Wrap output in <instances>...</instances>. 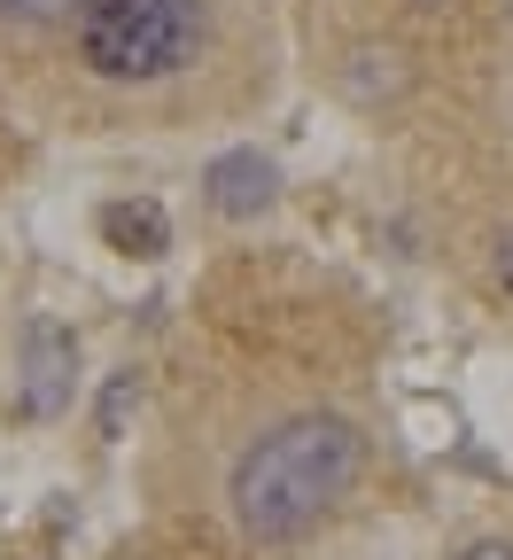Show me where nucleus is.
Here are the masks:
<instances>
[{
	"mask_svg": "<svg viewBox=\"0 0 513 560\" xmlns=\"http://www.w3.org/2000/svg\"><path fill=\"white\" fill-rule=\"evenodd\" d=\"M459 560H513V545H505V537H475Z\"/></svg>",
	"mask_w": 513,
	"mask_h": 560,
	"instance_id": "1a4fd4ad",
	"label": "nucleus"
},
{
	"mask_svg": "<svg viewBox=\"0 0 513 560\" xmlns=\"http://www.w3.org/2000/svg\"><path fill=\"white\" fill-rule=\"evenodd\" d=\"M202 202L218 210V219H265V210L280 202V172H272V156H257V149L210 156V172H202Z\"/></svg>",
	"mask_w": 513,
	"mask_h": 560,
	"instance_id": "20e7f679",
	"label": "nucleus"
},
{
	"mask_svg": "<svg viewBox=\"0 0 513 560\" xmlns=\"http://www.w3.org/2000/svg\"><path fill=\"white\" fill-rule=\"evenodd\" d=\"M125 560H132V552H125Z\"/></svg>",
	"mask_w": 513,
	"mask_h": 560,
	"instance_id": "f8f14e48",
	"label": "nucleus"
},
{
	"mask_svg": "<svg viewBox=\"0 0 513 560\" xmlns=\"http://www.w3.org/2000/svg\"><path fill=\"white\" fill-rule=\"evenodd\" d=\"M342 94L358 102V109H382V102H405L412 94V55L397 47V39H358L350 55H342Z\"/></svg>",
	"mask_w": 513,
	"mask_h": 560,
	"instance_id": "39448f33",
	"label": "nucleus"
},
{
	"mask_svg": "<svg viewBox=\"0 0 513 560\" xmlns=\"http://www.w3.org/2000/svg\"><path fill=\"white\" fill-rule=\"evenodd\" d=\"M132 412H140V374L125 366V374H109V382H102V412H94L109 444H117V436L132 429Z\"/></svg>",
	"mask_w": 513,
	"mask_h": 560,
	"instance_id": "0eeeda50",
	"label": "nucleus"
},
{
	"mask_svg": "<svg viewBox=\"0 0 513 560\" xmlns=\"http://www.w3.org/2000/svg\"><path fill=\"white\" fill-rule=\"evenodd\" d=\"M70 9V0H0V16H9V24H55ZM79 9H86V0H79Z\"/></svg>",
	"mask_w": 513,
	"mask_h": 560,
	"instance_id": "6e6552de",
	"label": "nucleus"
},
{
	"mask_svg": "<svg viewBox=\"0 0 513 560\" xmlns=\"http://www.w3.org/2000/svg\"><path fill=\"white\" fill-rule=\"evenodd\" d=\"M412 9H452V0H412Z\"/></svg>",
	"mask_w": 513,
	"mask_h": 560,
	"instance_id": "9b49d317",
	"label": "nucleus"
},
{
	"mask_svg": "<svg viewBox=\"0 0 513 560\" xmlns=\"http://www.w3.org/2000/svg\"><path fill=\"white\" fill-rule=\"evenodd\" d=\"M102 234H109V249H125V257H164L172 249V219L140 195V202H109L102 210Z\"/></svg>",
	"mask_w": 513,
	"mask_h": 560,
	"instance_id": "423d86ee",
	"label": "nucleus"
},
{
	"mask_svg": "<svg viewBox=\"0 0 513 560\" xmlns=\"http://www.w3.org/2000/svg\"><path fill=\"white\" fill-rule=\"evenodd\" d=\"M70 382H79V335L62 319H24V382H16V405L32 420H55L70 412Z\"/></svg>",
	"mask_w": 513,
	"mask_h": 560,
	"instance_id": "7ed1b4c3",
	"label": "nucleus"
},
{
	"mask_svg": "<svg viewBox=\"0 0 513 560\" xmlns=\"http://www.w3.org/2000/svg\"><path fill=\"white\" fill-rule=\"evenodd\" d=\"M202 47V0H86L79 9V55L94 79L149 86L187 70Z\"/></svg>",
	"mask_w": 513,
	"mask_h": 560,
	"instance_id": "f03ea898",
	"label": "nucleus"
},
{
	"mask_svg": "<svg viewBox=\"0 0 513 560\" xmlns=\"http://www.w3.org/2000/svg\"><path fill=\"white\" fill-rule=\"evenodd\" d=\"M490 265H498V280H505V289H513V226L498 234V257H490Z\"/></svg>",
	"mask_w": 513,
	"mask_h": 560,
	"instance_id": "9d476101",
	"label": "nucleus"
},
{
	"mask_svg": "<svg viewBox=\"0 0 513 560\" xmlns=\"http://www.w3.org/2000/svg\"><path fill=\"white\" fill-rule=\"evenodd\" d=\"M358 467H365V436L350 429L342 412H296V420L265 429L234 459V482H226L234 522L249 537H265V545L304 537L342 499V490L358 482Z\"/></svg>",
	"mask_w": 513,
	"mask_h": 560,
	"instance_id": "f257e3e1",
	"label": "nucleus"
}]
</instances>
